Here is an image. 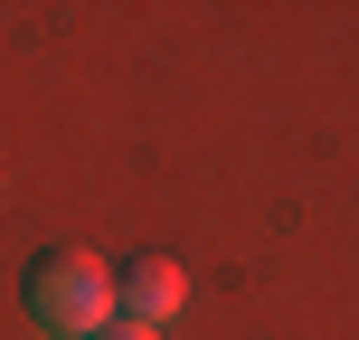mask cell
Masks as SVG:
<instances>
[{
    "label": "cell",
    "instance_id": "6da1fadb",
    "mask_svg": "<svg viewBox=\"0 0 359 340\" xmlns=\"http://www.w3.org/2000/svg\"><path fill=\"white\" fill-rule=\"evenodd\" d=\"M19 303H29V322L48 340H95L114 322V274L95 265V255H76V246H48L19 274Z\"/></svg>",
    "mask_w": 359,
    "mask_h": 340
},
{
    "label": "cell",
    "instance_id": "3957f363",
    "mask_svg": "<svg viewBox=\"0 0 359 340\" xmlns=\"http://www.w3.org/2000/svg\"><path fill=\"white\" fill-rule=\"evenodd\" d=\"M95 340H161V331H151V322H123V312H114V322L95 331Z\"/></svg>",
    "mask_w": 359,
    "mask_h": 340
},
{
    "label": "cell",
    "instance_id": "7a4b0ae2",
    "mask_svg": "<svg viewBox=\"0 0 359 340\" xmlns=\"http://www.w3.org/2000/svg\"><path fill=\"white\" fill-rule=\"evenodd\" d=\"M114 312H123V322H151V331H161L170 312H180V265H170V255H133V265L114 274Z\"/></svg>",
    "mask_w": 359,
    "mask_h": 340
}]
</instances>
